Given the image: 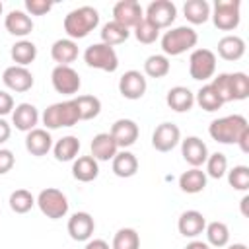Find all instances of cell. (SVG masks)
Returning a JSON list of instances; mask_svg holds the SVG:
<instances>
[{
    "mask_svg": "<svg viewBox=\"0 0 249 249\" xmlns=\"http://www.w3.org/2000/svg\"><path fill=\"white\" fill-rule=\"evenodd\" d=\"M183 14L187 21L193 25L206 23L210 18V4L206 0H187L183 6Z\"/></svg>",
    "mask_w": 249,
    "mask_h": 249,
    "instance_id": "4dcf8cb0",
    "label": "cell"
},
{
    "mask_svg": "<svg viewBox=\"0 0 249 249\" xmlns=\"http://www.w3.org/2000/svg\"><path fill=\"white\" fill-rule=\"evenodd\" d=\"M14 97L8 93V91H4V89H0V117H4V115H8V113H12L14 111Z\"/></svg>",
    "mask_w": 249,
    "mask_h": 249,
    "instance_id": "f6af8a7d",
    "label": "cell"
},
{
    "mask_svg": "<svg viewBox=\"0 0 249 249\" xmlns=\"http://www.w3.org/2000/svg\"><path fill=\"white\" fill-rule=\"evenodd\" d=\"M181 142V130L173 123H160L152 132V146L156 152H171Z\"/></svg>",
    "mask_w": 249,
    "mask_h": 249,
    "instance_id": "7c38bea8",
    "label": "cell"
},
{
    "mask_svg": "<svg viewBox=\"0 0 249 249\" xmlns=\"http://www.w3.org/2000/svg\"><path fill=\"white\" fill-rule=\"evenodd\" d=\"M84 249H111L105 239H88Z\"/></svg>",
    "mask_w": 249,
    "mask_h": 249,
    "instance_id": "7dc6e473",
    "label": "cell"
},
{
    "mask_svg": "<svg viewBox=\"0 0 249 249\" xmlns=\"http://www.w3.org/2000/svg\"><path fill=\"white\" fill-rule=\"evenodd\" d=\"M177 18V6L171 0H154L148 4L144 12V19H148L158 29L169 27Z\"/></svg>",
    "mask_w": 249,
    "mask_h": 249,
    "instance_id": "9c48e42d",
    "label": "cell"
},
{
    "mask_svg": "<svg viewBox=\"0 0 249 249\" xmlns=\"http://www.w3.org/2000/svg\"><path fill=\"white\" fill-rule=\"evenodd\" d=\"M10 56H12V60H14L18 66H25V68H27V64H31V62L37 58V47H35L33 41L19 39L18 43L12 45Z\"/></svg>",
    "mask_w": 249,
    "mask_h": 249,
    "instance_id": "f546056e",
    "label": "cell"
},
{
    "mask_svg": "<svg viewBox=\"0 0 249 249\" xmlns=\"http://www.w3.org/2000/svg\"><path fill=\"white\" fill-rule=\"evenodd\" d=\"M84 62L89 68L103 70V72H115L119 68V56L113 47L105 43H93L84 51Z\"/></svg>",
    "mask_w": 249,
    "mask_h": 249,
    "instance_id": "52a82bcc",
    "label": "cell"
},
{
    "mask_svg": "<svg viewBox=\"0 0 249 249\" xmlns=\"http://www.w3.org/2000/svg\"><path fill=\"white\" fill-rule=\"evenodd\" d=\"M2 10H4V6H2V2H0V16H2Z\"/></svg>",
    "mask_w": 249,
    "mask_h": 249,
    "instance_id": "f5cc1de1",
    "label": "cell"
},
{
    "mask_svg": "<svg viewBox=\"0 0 249 249\" xmlns=\"http://www.w3.org/2000/svg\"><path fill=\"white\" fill-rule=\"evenodd\" d=\"M237 146L241 148V152L243 154H249V128L239 136V140H237Z\"/></svg>",
    "mask_w": 249,
    "mask_h": 249,
    "instance_id": "c3c4849f",
    "label": "cell"
},
{
    "mask_svg": "<svg viewBox=\"0 0 249 249\" xmlns=\"http://www.w3.org/2000/svg\"><path fill=\"white\" fill-rule=\"evenodd\" d=\"M10 136H12V126H10V123H8V121H4V119L0 117V144L8 142V140H10Z\"/></svg>",
    "mask_w": 249,
    "mask_h": 249,
    "instance_id": "bcb514c9",
    "label": "cell"
},
{
    "mask_svg": "<svg viewBox=\"0 0 249 249\" xmlns=\"http://www.w3.org/2000/svg\"><path fill=\"white\" fill-rule=\"evenodd\" d=\"M51 56L56 66H70L78 58V45L72 39H56L51 47Z\"/></svg>",
    "mask_w": 249,
    "mask_h": 249,
    "instance_id": "cb8c5ba5",
    "label": "cell"
},
{
    "mask_svg": "<svg viewBox=\"0 0 249 249\" xmlns=\"http://www.w3.org/2000/svg\"><path fill=\"white\" fill-rule=\"evenodd\" d=\"M128 37H130V29L119 25L117 21H107V23L101 27V43H105V45H109V47L121 45V43H124Z\"/></svg>",
    "mask_w": 249,
    "mask_h": 249,
    "instance_id": "836d02e7",
    "label": "cell"
},
{
    "mask_svg": "<svg viewBox=\"0 0 249 249\" xmlns=\"http://www.w3.org/2000/svg\"><path fill=\"white\" fill-rule=\"evenodd\" d=\"M4 27L10 35L23 39L33 31V19H31V16H27L21 10H12L4 18Z\"/></svg>",
    "mask_w": 249,
    "mask_h": 249,
    "instance_id": "7402d4cb",
    "label": "cell"
},
{
    "mask_svg": "<svg viewBox=\"0 0 249 249\" xmlns=\"http://www.w3.org/2000/svg\"><path fill=\"white\" fill-rule=\"evenodd\" d=\"M80 121H91L101 113V101L95 95H78L74 97Z\"/></svg>",
    "mask_w": 249,
    "mask_h": 249,
    "instance_id": "d6a6232c",
    "label": "cell"
},
{
    "mask_svg": "<svg viewBox=\"0 0 249 249\" xmlns=\"http://www.w3.org/2000/svg\"><path fill=\"white\" fill-rule=\"evenodd\" d=\"M230 88H231V101L247 99L249 97V76L245 72H231Z\"/></svg>",
    "mask_w": 249,
    "mask_h": 249,
    "instance_id": "f35d334b",
    "label": "cell"
},
{
    "mask_svg": "<svg viewBox=\"0 0 249 249\" xmlns=\"http://www.w3.org/2000/svg\"><path fill=\"white\" fill-rule=\"evenodd\" d=\"M111 169L117 177L121 179H128V177H134L136 171H138V158L128 152V150H121L115 154V158L111 160Z\"/></svg>",
    "mask_w": 249,
    "mask_h": 249,
    "instance_id": "484cf974",
    "label": "cell"
},
{
    "mask_svg": "<svg viewBox=\"0 0 249 249\" xmlns=\"http://www.w3.org/2000/svg\"><path fill=\"white\" fill-rule=\"evenodd\" d=\"M249 202V196H243L241 198V212H243V216H247V210H245V204Z\"/></svg>",
    "mask_w": 249,
    "mask_h": 249,
    "instance_id": "816d5d0a",
    "label": "cell"
},
{
    "mask_svg": "<svg viewBox=\"0 0 249 249\" xmlns=\"http://www.w3.org/2000/svg\"><path fill=\"white\" fill-rule=\"evenodd\" d=\"M195 103H198V107L204 109V111H208V113H214V111H218L224 105V101L220 99V95L216 93V89L210 84L202 86L195 93Z\"/></svg>",
    "mask_w": 249,
    "mask_h": 249,
    "instance_id": "e575fe53",
    "label": "cell"
},
{
    "mask_svg": "<svg viewBox=\"0 0 249 249\" xmlns=\"http://www.w3.org/2000/svg\"><path fill=\"white\" fill-rule=\"evenodd\" d=\"M226 249H249L245 243H233V245H228Z\"/></svg>",
    "mask_w": 249,
    "mask_h": 249,
    "instance_id": "f907efd6",
    "label": "cell"
},
{
    "mask_svg": "<svg viewBox=\"0 0 249 249\" xmlns=\"http://www.w3.org/2000/svg\"><path fill=\"white\" fill-rule=\"evenodd\" d=\"M53 10V2L49 0H25V14L29 16H45Z\"/></svg>",
    "mask_w": 249,
    "mask_h": 249,
    "instance_id": "7bdbcfd3",
    "label": "cell"
},
{
    "mask_svg": "<svg viewBox=\"0 0 249 249\" xmlns=\"http://www.w3.org/2000/svg\"><path fill=\"white\" fill-rule=\"evenodd\" d=\"M78 152H80V140L78 136L72 134L62 136L53 144V154L56 161H74L78 158Z\"/></svg>",
    "mask_w": 249,
    "mask_h": 249,
    "instance_id": "f1b7e54d",
    "label": "cell"
},
{
    "mask_svg": "<svg viewBox=\"0 0 249 249\" xmlns=\"http://www.w3.org/2000/svg\"><path fill=\"white\" fill-rule=\"evenodd\" d=\"M8 202H10V208L16 214H25V212H29L35 206V196L27 189H16L10 195V200Z\"/></svg>",
    "mask_w": 249,
    "mask_h": 249,
    "instance_id": "74e56055",
    "label": "cell"
},
{
    "mask_svg": "<svg viewBox=\"0 0 249 249\" xmlns=\"http://www.w3.org/2000/svg\"><path fill=\"white\" fill-rule=\"evenodd\" d=\"M216 72V54L210 49H195L189 56V74L193 80L206 82Z\"/></svg>",
    "mask_w": 249,
    "mask_h": 249,
    "instance_id": "ba28073f",
    "label": "cell"
},
{
    "mask_svg": "<svg viewBox=\"0 0 249 249\" xmlns=\"http://www.w3.org/2000/svg\"><path fill=\"white\" fill-rule=\"evenodd\" d=\"M228 183L235 191H247L249 189V167L247 165H233L228 171Z\"/></svg>",
    "mask_w": 249,
    "mask_h": 249,
    "instance_id": "60d3db41",
    "label": "cell"
},
{
    "mask_svg": "<svg viewBox=\"0 0 249 249\" xmlns=\"http://www.w3.org/2000/svg\"><path fill=\"white\" fill-rule=\"evenodd\" d=\"M35 204L39 206V210L51 218V220H60L68 214V198L66 195L60 191V189H54V187H47L43 189L37 198H35Z\"/></svg>",
    "mask_w": 249,
    "mask_h": 249,
    "instance_id": "5b68a950",
    "label": "cell"
},
{
    "mask_svg": "<svg viewBox=\"0 0 249 249\" xmlns=\"http://www.w3.org/2000/svg\"><path fill=\"white\" fill-rule=\"evenodd\" d=\"M68 233L74 241H88L93 235L95 222L89 212H76L68 218Z\"/></svg>",
    "mask_w": 249,
    "mask_h": 249,
    "instance_id": "e0dca14e",
    "label": "cell"
},
{
    "mask_svg": "<svg viewBox=\"0 0 249 249\" xmlns=\"http://www.w3.org/2000/svg\"><path fill=\"white\" fill-rule=\"evenodd\" d=\"M41 121H43L47 130H56V128L78 124L80 123V115H78L74 99H66V101H58V103L49 105L43 111Z\"/></svg>",
    "mask_w": 249,
    "mask_h": 249,
    "instance_id": "277c9868",
    "label": "cell"
},
{
    "mask_svg": "<svg viewBox=\"0 0 249 249\" xmlns=\"http://www.w3.org/2000/svg\"><path fill=\"white\" fill-rule=\"evenodd\" d=\"M249 128L247 119L243 115H226L214 119L208 126V134L212 140L220 144H237L239 136Z\"/></svg>",
    "mask_w": 249,
    "mask_h": 249,
    "instance_id": "7a4b0ae2",
    "label": "cell"
},
{
    "mask_svg": "<svg viewBox=\"0 0 249 249\" xmlns=\"http://www.w3.org/2000/svg\"><path fill=\"white\" fill-rule=\"evenodd\" d=\"M111 249H140V235L132 228H121L113 235Z\"/></svg>",
    "mask_w": 249,
    "mask_h": 249,
    "instance_id": "8d00e7d4",
    "label": "cell"
},
{
    "mask_svg": "<svg viewBox=\"0 0 249 249\" xmlns=\"http://www.w3.org/2000/svg\"><path fill=\"white\" fill-rule=\"evenodd\" d=\"M206 233V243L212 247H226L230 241V228L224 222H210L204 228Z\"/></svg>",
    "mask_w": 249,
    "mask_h": 249,
    "instance_id": "d590c367",
    "label": "cell"
},
{
    "mask_svg": "<svg viewBox=\"0 0 249 249\" xmlns=\"http://www.w3.org/2000/svg\"><path fill=\"white\" fill-rule=\"evenodd\" d=\"M243 54H245V41L239 35H224L218 41V56L220 58L233 62V60H239Z\"/></svg>",
    "mask_w": 249,
    "mask_h": 249,
    "instance_id": "4316f807",
    "label": "cell"
},
{
    "mask_svg": "<svg viewBox=\"0 0 249 249\" xmlns=\"http://www.w3.org/2000/svg\"><path fill=\"white\" fill-rule=\"evenodd\" d=\"M144 19V10L136 0H121L113 6V21L130 29Z\"/></svg>",
    "mask_w": 249,
    "mask_h": 249,
    "instance_id": "4fadbf2b",
    "label": "cell"
},
{
    "mask_svg": "<svg viewBox=\"0 0 249 249\" xmlns=\"http://www.w3.org/2000/svg\"><path fill=\"white\" fill-rule=\"evenodd\" d=\"M72 175L80 183H89L99 175V161L93 156H78L72 161Z\"/></svg>",
    "mask_w": 249,
    "mask_h": 249,
    "instance_id": "603a6c76",
    "label": "cell"
},
{
    "mask_svg": "<svg viewBox=\"0 0 249 249\" xmlns=\"http://www.w3.org/2000/svg\"><path fill=\"white\" fill-rule=\"evenodd\" d=\"M206 177H212V179H222L226 173H228V158L226 154L222 152H214V154H208V160H206Z\"/></svg>",
    "mask_w": 249,
    "mask_h": 249,
    "instance_id": "ab89813d",
    "label": "cell"
},
{
    "mask_svg": "<svg viewBox=\"0 0 249 249\" xmlns=\"http://www.w3.org/2000/svg\"><path fill=\"white\" fill-rule=\"evenodd\" d=\"M89 148H91V156H93L97 161H109V160H113L115 154L119 152V148H117V144H115V140H113V136H111L109 132H99V134H95V136L91 138Z\"/></svg>",
    "mask_w": 249,
    "mask_h": 249,
    "instance_id": "d4e9b609",
    "label": "cell"
},
{
    "mask_svg": "<svg viewBox=\"0 0 249 249\" xmlns=\"http://www.w3.org/2000/svg\"><path fill=\"white\" fill-rule=\"evenodd\" d=\"M198 43V35L191 25H179L171 27L161 37V51L165 56H179L191 49H195Z\"/></svg>",
    "mask_w": 249,
    "mask_h": 249,
    "instance_id": "3957f363",
    "label": "cell"
},
{
    "mask_svg": "<svg viewBox=\"0 0 249 249\" xmlns=\"http://www.w3.org/2000/svg\"><path fill=\"white\" fill-rule=\"evenodd\" d=\"M51 84L56 93L74 95L78 93L82 80H80V74L72 66H54L51 72Z\"/></svg>",
    "mask_w": 249,
    "mask_h": 249,
    "instance_id": "30bf717a",
    "label": "cell"
},
{
    "mask_svg": "<svg viewBox=\"0 0 249 249\" xmlns=\"http://www.w3.org/2000/svg\"><path fill=\"white\" fill-rule=\"evenodd\" d=\"M39 119H41L39 111L33 103H19L12 111V124L21 132H29V130L37 128Z\"/></svg>",
    "mask_w": 249,
    "mask_h": 249,
    "instance_id": "d6986e66",
    "label": "cell"
},
{
    "mask_svg": "<svg viewBox=\"0 0 249 249\" xmlns=\"http://www.w3.org/2000/svg\"><path fill=\"white\" fill-rule=\"evenodd\" d=\"M165 103L175 113H187L195 105V93L185 86H173L165 93Z\"/></svg>",
    "mask_w": 249,
    "mask_h": 249,
    "instance_id": "44dd1931",
    "label": "cell"
},
{
    "mask_svg": "<svg viewBox=\"0 0 249 249\" xmlns=\"http://www.w3.org/2000/svg\"><path fill=\"white\" fill-rule=\"evenodd\" d=\"M171 70V62L165 54H150L144 60V76L148 78H163Z\"/></svg>",
    "mask_w": 249,
    "mask_h": 249,
    "instance_id": "1f68e13d",
    "label": "cell"
},
{
    "mask_svg": "<svg viewBox=\"0 0 249 249\" xmlns=\"http://www.w3.org/2000/svg\"><path fill=\"white\" fill-rule=\"evenodd\" d=\"M206 228V218L198 210H185L177 220V230L183 237H198Z\"/></svg>",
    "mask_w": 249,
    "mask_h": 249,
    "instance_id": "ac0fdd59",
    "label": "cell"
},
{
    "mask_svg": "<svg viewBox=\"0 0 249 249\" xmlns=\"http://www.w3.org/2000/svg\"><path fill=\"white\" fill-rule=\"evenodd\" d=\"M14 163H16L14 152L8 148H0V175H6L8 171H12Z\"/></svg>",
    "mask_w": 249,
    "mask_h": 249,
    "instance_id": "ee69618b",
    "label": "cell"
},
{
    "mask_svg": "<svg viewBox=\"0 0 249 249\" xmlns=\"http://www.w3.org/2000/svg\"><path fill=\"white\" fill-rule=\"evenodd\" d=\"M146 88H148V82L140 70H126L119 78V93L124 99H130V101L140 99L146 93Z\"/></svg>",
    "mask_w": 249,
    "mask_h": 249,
    "instance_id": "5bb4252c",
    "label": "cell"
},
{
    "mask_svg": "<svg viewBox=\"0 0 249 249\" xmlns=\"http://www.w3.org/2000/svg\"><path fill=\"white\" fill-rule=\"evenodd\" d=\"M134 37L138 43H144V45H152L158 41L160 37V29L156 25H152L148 19H142L136 27H134Z\"/></svg>",
    "mask_w": 249,
    "mask_h": 249,
    "instance_id": "b9f144b4",
    "label": "cell"
},
{
    "mask_svg": "<svg viewBox=\"0 0 249 249\" xmlns=\"http://www.w3.org/2000/svg\"><path fill=\"white\" fill-rule=\"evenodd\" d=\"M2 82L10 91H16V93H25L35 84L31 70L18 64H12L2 72Z\"/></svg>",
    "mask_w": 249,
    "mask_h": 249,
    "instance_id": "8fae6325",
    "label": "cell"
},
{
    "mask_svg": "<svg viewBox=\"0 0 249 249\" xmlns=\"http://www.w3.org/2000/svg\"><path fill=\"white\" fill-rule=\"evenodd\" d=\"M206 173L200 169V167H191L187 171L181 173L179 177V187L183 193L187 195H196V193H202L204 187H206Z\"/></svg>",
    "mask_w": 249,
    "mask_h": 249,
    "instance_id": "83f0119b",
    "label": "cell"
},
{
    "mask_svg": "<svg viewBox=\"0 0 249 249\" xmlns=\"http://www.w3.org/2000/svg\"><path fill=\"white\" fill-rule=\"evenodd\" d=\"M64 31L68 39H84L99 25V12L91 6H80L64 16Z\"/></svg>",
    "mask_w": 249,
    "mask_h": 249,
    "instance_id": "6da1fadb",
    "label": "cell"
},
{
    "mask_svg": "<svg viewBox=\"0 0 249 249\" xmlns=\"http://www.w3.org/2000/svg\"><path fill=\"white\" fill-rule=\"evenodd\" d=\"M185 249H210V245L206 241H200V239H193L191 243L185 245Z\"/></svg>",
    "mask_w": 249,
    "mask_h": 249,
    "instance_id": "681fc988",
    "label": "cell"
},
{
    "mask_svg": "<svg viewBox=\"0 0 249 249\" xmlns=\"http://www.w3.org/2000/svg\"><path fill=\"white\" fill-rule=\"evenodd\" d=\"M25 150L35 156V158H41V156H47L51 150H53V136L47 128H33L27 132L25 136Z\"/></svg>",
    "mask_w": 249,
    "mask_h": 249,
    "instance_id": "ffe728a7",
    "label": "cell"
},
{
    "mask_svg": "<svg viewBox=\"0 0 249 249\" xmlns=\"http://www.w3.org/2000/svg\"><path fill=\"white\" fill-rule=\"evenodd\" d=\"M179 144H181V156H183V160L191 167H200V165L206 163V160H208V146L204 144L202 138L187 136Z\"/></svg>",
    "mask_w": 249,
    "mask_h": 249,
    "instance_id": "2e32d148",
    "label": "cell"
},
{
    "mask_svg": "<svg viewBox=\"0 0 249 249\" xmlns=\"http://www.w3.org/2000/svg\"><path fill=\"white\" fill-rule=\"evenodd\" d=\"M239 8V0H216L214 8H210V18L220 31H233L241 21Z\"/></svg>",
    "mask_w": 249,
    "mask_h": 249,
    "instance_id": "8992f818",
    "label": "cell"
},
{
    "mask_svg": "<svg viewBox=\"0 0 249 249\" xmlns=\"http://www.w3.org/2000/svg\"><path fill=\"white\" fill-rule=\"evenodd\" d=\"M109 134L113 136L117 148H130L136 140H138V134H140V128L138 124L132 121V119H117L113 124H111V130Z\"/></svg>",
    "mask_w": 249,
    "mask_h": 249,
    "instance_id": "9a60e30c",
    "label": "cell"
}]
</instances>
